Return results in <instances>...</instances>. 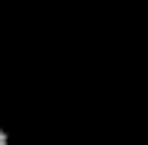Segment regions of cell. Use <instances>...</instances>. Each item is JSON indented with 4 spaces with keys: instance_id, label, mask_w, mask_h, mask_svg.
I'll return each instance as SVG.
<instances>
[{
    "instance_id": "1",
    "label": "cell",
    "mask_w": 148,
    "mask_h": 145,
    "mask_svg": "<svg viewBox=\"0 0 148 145\" xmlns=\"http://www.w3.org/2000/svg\"><path fill=\"white\" fill-rule=\"evenodd\" d=\"M0 145H10V136H6V129L0 126Z\"/></svg>"
}]
</instances>
